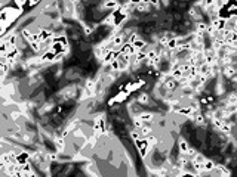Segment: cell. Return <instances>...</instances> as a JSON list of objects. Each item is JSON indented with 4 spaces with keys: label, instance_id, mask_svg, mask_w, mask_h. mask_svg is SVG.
I'll return each instance as SVG.
<instances>
[{
    "label": "cell",
    "instance_id": "obj_1",
    "mask_svg": "<svg viewBox=\"0 0 237 177\" xmlns=\"http://www.w3.org/2000/svg\"><path fill=\"white\" fill-rule=\"evenodd\" d=\"M215 167H217V165H215V163H213V161H210V159H206V161H204V168H206V171H212L213 170V168H215Z\"/></svg>",
    "mask_w": 237,
    "mask_h": 177
},
{
    "label": "cell",
    "instance_id": "obj_2",
    "mask_svg": "<svg viewBox=\"0 0 237 177\" xmlns=\"http://www.w3.org/2000/svg\"><path fill=\"white\" fill-rule=\"evenodd\" d=\"M25 3H27V0H12V6L18 7V9H24Z\"/></svg>",
    "mask_w": 237,
    "mask_h": 177
}]
</instances>
